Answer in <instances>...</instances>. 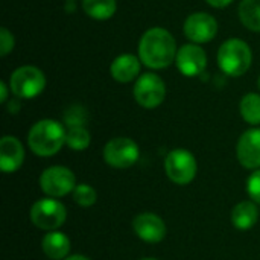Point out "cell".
Segmentation results:
<instances>
[{
	"instance_id": "6da1fadb",
	"label": "cell",
	"mask_w": 260,
	"mask_h": 260,
	"mask_svg": "<svg viewBox=\"0 0 260 260\" xmlns=\"http://www.w3.org/2000/svg\"><path fill=\"white\" fill-rule=\"evenodd\" d=\"M177 52L178 49L175 38L163 27L148 29L139 43V58L152 70L169 67L175 61Z\"/></svg>"
},
{
	"instance_id": "7a4b0ae2",
	"label": "cell",
	"mask_w": 260,
	"mask_h": 260,
	"mask_svg": "<svg viewBox=\"0 0 260 260\" xmlns=\"http://www.w3.org/2000/svg\"><path fill=\"white\" fill-rule=\"evenodd\" d=\"M67 128L55 119H41L34 123L27 134L29 149L38 157H52L66 145Z\"/></svg>"
},
{
	"instance_id": "3957f363",
	"label": "cell",
	"mask_w": 260,
	"mask_h": 260,
	"mask_svg": "<svg viewBox=\"0 0 260 260\" xmlns=\"http://www.w3.org/2000/svg\"><path fill=\"white\" fill-rule=\"evenodd\" d=\"M253 61V52L250 46L239 38H230L224 41L218 50L219 69L233 78L242 76L248 72Z\"/></svg>"
},
{
	"instance_id": "277c9868",
	"label": "cell",
	"mask_w": 260,
	"mask_h": 260,
	"mask_svg": "<svg viewBox=\"0 0 260 260\" xmlns=\"http://www.w3.org/2000/svg\"><path fill=\"white\" fill-rule=\"evenodd\" d=\"M9 88L17 99H34L46 88V76L38 67L21 66L9 76Z\"/></svg>"
},
{
	"instance_id": "5b68a950",
	"label": "cell",
	"mask_w": 260,
	"mask_h": 260,
	"mask_svg": "<svg viewBox=\"0 0 260 260\" xmlns=\"http://www.w3.org/2000/svg\"><path fill=\"white\" fill-rule=\"evenodd\" d=\"M165 172L172 183L186 186L195 180L198 172V161L189 149L175 148L165 158Z\"/></svg>"
},
{
	"instance_id": "8992f818",
	"label": "cell",
	"mask_w": 260,
	"mask_h": 260,
	"mask_svg": "<svg viewBox=\"0 0 260 260\" xmlns=\"http://www.w3.org/2000/svg\"><path fill=\"white\" fill-rule=\"evenodd\" d=\"M32 224L44 232H55L64 225L67 219L66 206L56 198H41L35 201L30 207Z\"/></svg>"
},
{
	"instance_id": "52a82bcc",
	"label": "cell",
	"mask_w": 260,
	"mask_h": 260,
	"mask_svg": "<svg viewBox=\"0 0 260 260\" xmlns=\"http://www.w3.org/2000/svg\"><path fill=\"white\" fill-rule=\"evenodd\" d=\"M40 187L49 198H62L73 193L76 187V177L73 171L66 166H49L40 175Z\"/></svg>"
},
{
	"instance_id": "ba28073f",
	"label": "cell",
	"mask_w": 260,
	"mask_h": 260,
	"mask_svg": "<svg viewBox=\"0 0 260 260\" xmlns=\"http://www.w3.org/2000/svg\"><path fill=\"white\" fill-rule=\"evenodd\" d=\"M104 161L116 169H128L139 161V145L129 137H114L104 146Z\"/></svg>"
},
{
	"instance_id": "9c48e42d",
	"label": "cell",
	"mask_w": 260,
	"mask_h": 260,
	"mask_svg": "<svg viewBox=\"0 0 260 260\" xmlns=\"http://www.w3.org/2000/svg\"><path fill=\"white\" fill-rule=\"evenodd\" d=\"M134 99L136 102L146 108V110H152L157 108L158 105L163 104L165 98H166V85L165 81L152 73H143L134 84V90H133Z\"/></svg>"
},
{
	"instance_id": "30bf717a",
	"label": "cell",
	"mask_w": 260,
	"mask_h": 260,
	"mask_svg": "<svg viewBox=\"0 0 260 260\" xmlns=\"http://www.w3.org/2000/svg\"><path fill=\"white\" fill-rule=\"evenodd\" d=\"M184 35L195 44L212 41L218 34V21L207 12L190 14L183 26Z\"/></svg>"
},
{
	"instance_id": "8fae6325",
	"label": "cell",
	"mask_w": 260,
	"mask_h": 260,
	"mask_svg": "<svg viewBox=\"0 0 260 260\" xmlns=\"http://www.w3.org/2000/svg\"><path fill=\"white\" fill-rule=\"evenodd\" d=\"M175 64L181 75L187 78H193L201 75L207 66V53L206 50L195 43L184 44L178 49Z\"/></svg>"
},
{
	"instance_id": "7c38bea8",
	"label": "cell",
	"mask_w": 260,
	"mask_h": 260,
	"mask_svg": "<svg viewBox=\"0 0 260 260\" xmlns=\"http://www.w3.org/2000/svg\"><path fill=\"white\" fill-rule=\"evenodd\" d=\"M133 230L136 236L146 244H158L168 233L165 221L152 212L139 213L133 219Z\"/></svg>"
},
{
	"instance_id": "4fadbf2b",
	"label": "cell",
	"mask_w": 260,
	"mask_h": 260,
	"mask_svg": "<svg viewBox=\"0 0 260 260\" xmlns=\"http://www.w3.org/2000/svg\"><path fill=\"white\" fill-rule=\"evenodd\" d=\"M236 155L245 169H260V128H250L239 137Z\"/></svg>"
},
{
	"instance_id": "5bb4252c",
	"label": "cell",
	"mask_w": 260,
	"mask_h": 260,
	"mask_svg": "<svg viewBox=\"0 0 260 260\" xmlns=\"http://www.w3.org/2000/svg\"><path fill=\"white\" fill-rule=\"evenodd\" d=\"M23 143L14 136H3L0 140V169L5 174L17 172L24 163Z\"/></svg>"
},
{
	"instance_id": "9a60e30c",
	"label": "cell",
	"mask_w": 260,
	"mask_h": 260,
	"mask_svg": "<svg viewBox=\"0 0 260 260\" xmlns=\"http://www.w3.org/2000/svg\"><path fill=\"white\" fill-rule=\"evenodd\" d=\"M110 73L113 79L120 84H128L134 81L140 73V58L131 53H122L113 59L110 66Z\"/></svg>"
},
{
	"instance_id": "2e32d148",
	"label": "cell",
	"mask_w": 260,
	"mask_h": 260,
	"mask_svg": "<svg viewBox=\"0 0 260 260\" xmlns=\"http://www.w3.org/2000/svg\"><path fill=\"white\" fill-rule=\"evenodd\" d=\"M43 253L52 260H64L69 257L72 242L69 236L62 232H49L41 241Z\"/></svg>"
},
{
	"instance_id": "e0dca14e",
	"label": "cell",
	"mask_w": 260,
	"mask_h": 260,
	"mask_svg": "<svg viewBox=\"0 0 260 260\" xmlns=\"http://www.w3.org/2000/svg\"><path fill=\"white\" fill-rule=\"evenodd\" d=\"M232 224L238 230H250L259 221V209L254 201H241L232 210Z\"/></svg>"
},
{
	"instance_id": "ac0fdd59",
	"label": "cell",
	"mask_w": 260,
	"mask_h": 260,
	"mask_svg": "<svg viewBox=\"0 0 260 260\" xmlns=\"http://www.w3.org/2000/svg\"><path fill=\"white\" fill-rule=\"evenodd\" d=\"M84 12L94 20H108L116 14V0H82Z\"/></svg>"
},
{
	"instance_id": "d6986e66",
	"label": "cell",
	"mask_w": 260,
	"mask_h": 260,
	"mask_svg": "<svg viewBox=\"0 0 260 260\" xmlns=\"http://www.w3.org/2000/svg\"><path fill=\"white\" fill-rule=\"evenodd\" d=\"M239 20L247 29L260 32V0H242L239 5Z\"/></svg>"
},
{
	"instance_id": "ffe728a7",
	"label": "cell",
	"mask_w": 260,
	"mask_h": 260,
	"mask_svg": "<svg viewBox=\"0 0 260 260\" xmlns=\"http://www.w3.org/2000/svg\"><path fill=\"white\" fill-rule=\"evenodd\" d=\"M239 111L242 119L253 125L257 126L260 125V94L257 93H248L241 99L239 104Z\"/></svg>"
},
{
	"instance_id": "44dd1931",
	"label": "cell",
	"mask_w": 260,
	"mask_h": 260,
	"mask_svg": "<svg viewBox=\"0 0 260 260\" xmlns=\"http://www.w3.org/2000/svg\"><path fill=\"white\" fill-rule=\"evenodd\" d=\"M91 136L85 126H73L67 128L66 134V145L73 151H84L90 146Z\"/></svg>"
},
{
	"instance_id": "7402d4cb",
	"label": "cell",
	"mask_w": 260,
	"mask_h": 260,
	"mask_svg": "<svg viewBox=\"0 0 260 260\" xmlns=\"http://www.w3.org/2000/svg\"><path fill=\"white\" fill-rule=\"evenodd\" d=\"M72 195H73V201L81 207H91L98 201V192L94 190L93 186L85 184V183L76 184Z\"/></svg>"
},
{
	"instance_id": "603a6c76",
	"label": "cell",
	"mask_w": 260,
	"mask_h": 260,
	"mask_svg": "<svg viewBox=\"0 0 260 260\" xmlns=\"http://www.w3.org/2000/svg\"><path fill=\"white\" fill-rule=\"evenodd\" d=\"M87 110L81 105H72L64 111V125L67 128L73 126H85L87 123Z\"/></svg>"
},
{
	"instance_id": "cb8c5ba5",
	"label": "cell",
	"mask_w": 260,
	"mask_h": 260,
	"mask_svg": "<svg viewBox=\"0 0 260 260\" xmlns=\"http://www.w3.org/2000/svg\"><path fill=\"white\" fill-rule=\"evenodd\" d=\"M247 193L256 204H260V169H256L247 180Z\"/></svg>"
},
{
	"instance_id": "d4e9b609",
	"label": "cell",
	"mask_w": 260,
	"mask_h": 260,
	"mask_svg": "<svg viewBox=\"0 0 260 260\" xmlns=\"http://www.w3.org/2000/svg\"><path fill=\"white\" fill-rule=\"evenodd\" d=\"M14 46H15V40H14L12 32H9L6 27H2L0 29V55L6 56L9 52H12Z\"/></svg>"
},
{
	"instance_id": "484cf974",
	"label": "cell",
	"mask_w": 260,
	"mask_h": 260,
	"mask_svg": "<svg viewBox=\"0 0 260 260\" xmlns=\"http://www.w3.org/2000/svg\"><path fill=\"white\" fill-rule=\"evenodd\" d=\"M9 90L11 88H8V85H6V82H0V102L2 104H5L6 101H8V96H9Z\"/></svg>"
},
{
	"instance_id": "4316f807",
	"label": "cell",
	"mask_w": 260,
	"mask_h": 260,
	"mask_svg": "<svg viewBox=\"0 0 260 260\" xmlns=\"http://www.w3.org/2000/svg\"><path fill=\"white\" fill-rule=\"evenodd\" d=\"M210 6H213V8H225V6H229L233 0H206Z\"/></svg>"
},
{
	"instance_id": "83f0119b",
	"label": "cell",
	"mask_w": 260,
	"mask_h": 260,
	"mask_svg": "<svg viewBox=\"0 0 260 260\" xmlns=\"http://www.w3.org/2000/svg\"><path fill=\"white\" fill-rule=\"evenodd\" d=\"M18 110H20V102H18L17 99H14V101L8 102V111H9V113L15 114Z\"/></svg>"
},
{
	"instance_id": "f1b7e54d",
	"label": "cell",
	"mask_w": 260,
	"mask_h": 260,
	"mask_svg": "<svg viewBox=\"0 0 260 260\" xmlns=\"http://www.w3.org/2000/svg\"><path fill=\"white\" fill-rule=\"evenodd\" d=\"M64 260H90L88 257H85V256H82V254H73V256H69L67 259Z\"/></svg>"
},
{
	"instance_id": "f546056e",
	"label": "cell",
	"mask_w": 260,
	"mask_h": 260,
	"mask_svg": "<svg viewBox=\"0 0 260 260\" xmlns=\"http://www.w3.org/2000/svg\"><path fill=\"white\" fill-rule=\"evenodd\" d=\"M139 260H158V259H155V257H143V259H139Z\"/></svg>"
},
{
	"instance_id": "4dcf8cb0",
	"label": "cell",
	"mask_w": 260,
	"mask_h": 260,
	"mask_svg": "<svg viewBox=\"0 0 260 260\" xmlns=\"http://www.w3.org/2000/svg\"><path fill=\"white\" fill-rule=\"evenodd\" d=\"M257 85H259V90H260V76H259V81H257Z\"/></svg>"
}]
</instances>
